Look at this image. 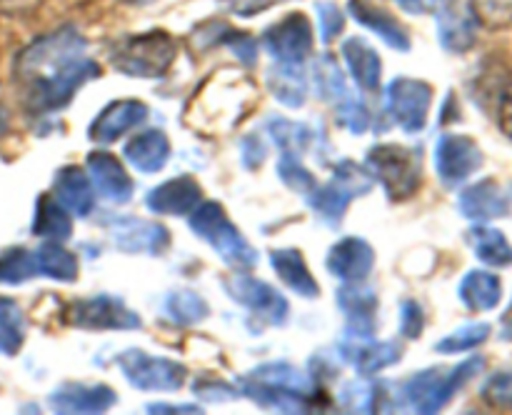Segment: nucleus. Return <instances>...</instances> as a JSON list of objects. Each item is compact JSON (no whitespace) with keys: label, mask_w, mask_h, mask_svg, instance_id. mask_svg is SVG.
<instances>
[{"label":"nucleus","mask_w":512,"mask_h":415,"mask_svg":"<svg viewBox=\"0 0 512 415\" xmlns=\"http://www.w3.org/2000/svg\"><path fill=\"white\" fill-rule=\"evenodd\" d=\"M315 10H318L320 40H323V43H333V40L340 38L345 30L343 10L335 3H330V0H318V3H315Z\"/></svg>","instance_id":"79ce46f5"},{"label":"nucleus","mask_w":512,"mask_h":415,"mask_svg":"<svg viewBox=\"0 0 512 415\" xmlns=\"http://www.w3.org/2000/svg\"><path fill=\"white\" fill-rule=\"evenodd\" d=\"M148 118V105L140 103V100H115L108 103L98 113V118L90 123V140L100 145H108L113 140H118L120 135L128 133L130 128L140 125Z\"/></svg>","instance_id":"aec40b11"},{"label":"nucleus","mask_w":512,"mask_h":415,"mask_svg":"<svg viewBox=\"0 0 512 415\" xmlns=\"http://www.w3.org/2000/svg\"><path fill=\"white\" fill-rule=\"evenodd\" d=\"M310 375L290 363H263L240 378V390L263 408L305 413L318 403V388Z\"/></svg>","instance_id":"f03ea898"},{"label":"nucleus","mask_w":512,"mask_h":415,"mask_svg":"<svg viewBox=\"0 0 512 415\" xmlns=\"http://www.w3.org/2000/svg\"><path fill=\"white\" fill-rule=\"evenodd\" d=\"M488 338H490L488 323H468V325H463V328L455 330V333H450L448 338L440 340V343L435 345V350L443 355L465 353V350L483 345Z\"/></svg>","instance_id":"4c0bfd02"},{"label":"nucleus","mask_w":512,"mask_h":415,"mask_svg":"<svg viewBox=\"0 0 512 415\" xmlns=\"http://www.w3.org/2000/svg\"><path fill=\"white\" fill-rule=\"evenodd\" d=\"M85 50L88 43L73 25H63L25 45L13 68L25 108L53 113L65 108L88 80L98 78V63Z\"/></svg>","instance_id":"f257e3e1"},{"label":"nucleus","mask_w":512,"mask_h":415,"mask_svg":"<svg viewBox=\"0 0 512 415\" xmlns=\"http://www.w3.org/2000/svg\"><path fill=\"white\" fill-rule=\"evenodd\" d=\"M270 263H273V270L278 273V278L288 285L290 290H295L303 298H318L320 288L318 280L313 278L310 268L305 265L300 250L293 248H278L270 253Z\"/></svg>","instance_id":"bb28decb"},{"label":"nucleus","mask_w":512,"mask_h":415,"mask_svg":"<svg viewBox=\"0 0 512 415\" xmlns=\"http://www.w3.org/2000/svg\"><path fill=\"white\" fill-rule=\"evenodd\" d=\"M373 175L368 173V168H360L353 160H340L335 165V173L330 178V183L315 185L313 193H308L310 208L330 225H338L343 220L348 203L353 198L370 193L373 188Z\"/></svg>","instance_id":"0eeeda50"},{"label":"nucleus","mask_w":512,"mask_h":415,"mask_svg":"<svg viewBox=\"0 0 512 415\" xmlns=\"http://www.w3.org/2000/svg\"><path fill=\"white\" fill-rule=\"evenodd\" d=\"M225 290L235 303L248 308L258 318H263L270 325H283L288 318V300L273 288V285L263 283V280L248 278V275H238V278L225 280Z\"/></svg>","instance_id":"4468645a"},{"label":"nucleus","mask_w":512,"mask_h":415,"mask_svg":"<svg viewBox=\"0 0 512 415\" xmlns=\"http://www.w3.org/2000/svg\"><path fill=\"white\" fill-rule=\"evenodd\" d=\"M265 158V148L260 145V140L255 138V135H248V138L243 140V160L248 168H255V165L263 163Z\"/></svg>","instance_id":"3c124183"},{"label":"nucleus","mask_w":512,"mask_h":415,"mask_svg":"<svg viewBox=\"0 0 512 415\" xmlns=\"http://www.w3.org/2000/svg\"><path fill=\"white\" fill-rule=\"evenodd\" d=\"M148 413H203L198 405H168V403H150Z\"/></svg>","instance_id":"864d4df0"},{"label":"nucleus","mask_w":512,"mask_h":415,"mask_svg":"<svg viewBox=\"0 0 512 415\" xmlns=\"http://www.w3.org/2000/svg\"><path fill=\"white\" fill-rule=\"evenodd\" d=\"M115 403H118V393L105 383H63L50 393V405L55 413H105Z\"/></svg>","instance_id":"f3484780"},{"label":"nucleus","mask_w":512,"mask_h":415,"mask_svg":"<svg viewBox=\"0 0 512 415\" xmlns=\"http://www.w3.org/2000/svg\"><path fill=\"white\" fill-rule=\"evenodd\" d=\"M278 175L280 180H283L288 188L298 190V193H313L315 190V175L310 173L308 168H305L303 163H300V158L295 153H290V150H285L283 158H280L278 163Z\"/></svg>","instance_id":"58836bf2"},{"label":"nucleus","mask_w":512,"mask_h":415,"mask_svg":"<svg viewBox=\"0 0 512 415\" xmlns=\"http://www.w3.org/2000/svg\"><path fill=\"white\" fill-rule=\"evenodd\" d=\"M90 183L110 203H128L133 198V180L118 158L108 150H93L88 155Z\"/></svg>","instance_id":"6ab92c4d"},{"label":"nucleus","mask_w":512,"mask_h":415,"mask_svg":"<svg viewBox=\"0 0 512 415\" xmlns=\"http://www.w3.org/2000/svg\"><path fill=\"white\" fill-rule=\"evenodd\" d=\"M203 200L200 193V185L195 183L188 175H180V178L165 180V183L155 185L148 193L145 203L153 213L160 215H185L193 213L198 208V203Z\"/></svg>","instance_id":"412c9836"},{"label":"nucleus","mask_w":512,"mask_h":415,"mask_svg":"<svg viewBox=\"0 0 512 415\" xmlns=\"http://www.w3.org/2000/svg\"><path fill=\"white\" fill-rule=\"evenodd\" d=\"M343 58L348 63L350 75L363 90H378L383 65H380L378 50L370 48L368 40L348 38L343 45Z\"/></svg>","instance_id":"c85d7f7f"},{"label":"nucleus","mask_w":512,"mask_h":415,"mask_svg":"<svg viewBox=\"0 0 512 415\" xmlns=\"http://www.w3.org/2000/svg\"><path fill=\"white\" fill-rule=\"evenodd\" d=\"M5 130H8V110H5L3 105H0V138H3V135H5Z\"/></svg>","instance_id":"5fc2aeb1"},{"label":"nucleus","mask_w":512,"mask_h":415,"mask_svg":"<svg viewBox=\"0 0 512 415\" xmlns=\"http://www.w3.org/2000/svg\"><path fill=\"white\" fill-rule=\"evenodd\" d=\"M178 58V43L165 30L125 35L110 45V63L133 78H160Z\"/></svg>","instance_id":"7ed1b4c3"},{"label":"nucleus","mask_w":512,"mask_h":415,"mask_svg":"<svg viewBox=\"0 0 512 415\" xmlns=\"http://www.w3.org/2000/svg\"><path fill=\"white\" fill-rule=\"evenodd\" d=\"M435 18H438V38L445 50L465 53L473 48L480 28L475 0H438Z\"/></svg>","instance_id":"9b49d317"},{"label":"nucleus","mask_w":512,"mask_h":415,"mask_svg":"<svg viewBox=\"0 0 512 415\" xmlns=\"http://www.w3.org/2000/svg\"><path fill=\"white\" fill-rule=\"evenodd\" d=\"M33 233L48 240H68L73 233V215L55 200V195H40L35 205Z\"/></svg>","instance_id":"7c9ffc66"},{"label":"nucleus","mask_w":512,"mask_h":415,"mask_svg":"<svg viewBox=\"0 0 512 415\" xmlns=\"http://www.w3.org/2000/svg\"><path fill=\"white\" fill-rule=\"evenodd\" d=\"M120 3H128V5H150L155 0H120Z\"/></svg>","instance_id":"6e6d98bb"},{"label":"nucleus","mask_w":512,"mask_h":415,"mask_svg":"<svg viewBox=\"0 0 512 415\" xmlns=\"http://www.w3.org/2000/svg\"><path fill=\"white\" fill-rule=\"evenodd\" d=\"M268 130L270 135H273L275 143H278L283 150L295 148V145H298V148H305L310 138V130L305 128L303 123H293V120H285V118H270Z\"/></svg>","instance_id":"a19ab883"},{"label":"nucleus","mask_w":512,"mask_h":415,"mask_svg":"<svg viewBox=\"0 0 512 415\" xmlns=\"http://www.w3.org/2000/svg\"><path fill=\"white\" fill-rule=\"evenodd\" d=\"M38 275L35 253L25 248H10L0 255V283L18 285Z\"/></svg>","instance_id":"e433bc0d"},{"label":"nucleus","mask_w":512,"mask_h":415,"mask_svg":"<svg viewBox=\"0 0 512 415\" xmlns=\"http://www.w3.org/2000/svg\"><path fill=\"white\" fill-rule=\"evenodd\" d=\"M338 305L348 315L350 333L373 335L375 310H378V295L360 283H348L338 290Z\"/></svg>","instance_id":"393cba45"},{"label":"nucleus","mask_w":512,"mask_h":415,"mask_svg":"<svg viewBox=\"0 0 512 415\" xmlns=\"http://www.w3.org/2000/svg\"><path fill=\"white\" fill-rule=\"evenodd\" d=\"M423 325H425V313L423 308H420V303H415V300H405V303L400 305V333H403L405 338L415 340L423 335Z\"/></svg>","instance_id":"de8ad7c7"},{"label":"nucleus","mask_w":512,"mask_h":415,"mask_svg":"<svg viewBox=\"0 0 512 415\" xmlns=\"http://www.w3.org/2000/svg\"><path fill=\"white\" fill-rule=\"evenodd\" d=\"M375 265V250L368 240L350 238L338 240L328 253V270L343 283H363Z\"/></svg>","instance_id":"a211bd4d"},{"label":"nucleus","mask_w":512,"mask_h":415,"mask_svg":"<svg viewBox=\"0 0 512 415\" xmlns=\"http://www.w3.org/2000/svg\"><path fill=\"white\" fill-rule=\"evenodd\" d=\"M190 230L203 238L230 268L250 270L258 263V253L253 245L243 238L238 228L230 223L220 203H198L190 213Z\"/></svg>","instance_id":"20e7f679"},{"label":"nucleus","mask_w":512,"mask_h":415,"mask_svg":"<svg viewBox=\"0 0 512 415\" xmlns=\"http://www.w3.org/2000/svg\"><path fill=\"white\" fill-rule=\"evenodd\" d=\"M348 13L360 25L373 30L378 38H383L390 48L403 50V53L410 50V35L405 25L395 15H390L388 10L380 8L378 3H373V0H348Z\"/></svg>","instance_id":"5701e85b"},{"label":"nucleus","mask_w":512,"mask_h":415,"mask_svg":"<svg viewBox=\"0 0 512 415\" xmlns=\"http://www.w3.org/2000/svg\"><path fill=\"white\" fill-rule=\"evenodd\" d=\"M125 158L140 173H158L170 158V140L163 130H143L125 145Z\"/></svg>","instance_id":"a878e982"},{"label":"nucleus","mask_w":512,"mask_h":415,"mask_svg":"<svg viewBox=\"0 0 512 415\" xmlns=\"http://www.w3.org/2000/svg\"><path fill=\"white\" fill-rule=\"evenodd\" d=\"M265 83L273 98L285 108H303L308 98V80L300 70V63H278L265 73Z\"/></svg>","instance_id":"cd10ccee"},{"label":"nucleus","mask_w":512,"mask_h":415,"mask_svg":"<svg viewBox=\"0 0 512 415\" xmlns=\"http://www.w3.org/2000/svg\"><path fill=\"white\" fill-rule=\"evenodd\" d=\"M65 323L88 330H133L140 328V315L115 295L73 300L65 310Z\"/></svg>","instance_id":"6e6552de"},{"label":"nucleus","mask_w":512,"mask_h":415,"mask_svg":"<svg viewBox=\"0 0 512 415\" xmlns=\"http://www.w3.org/2000/svg\"><path fill=\"white\" fill-rule=\"evenodd\" d=\"M388 110L395 123L405 133H420L428 123L430 103H433V88L425 80L415 78H395L388 85Z\"/></svg>","instance_id":"9d476101"},{"label":"nucleus","mask_w":512,"mask_h":415,"mask_svg":"<svg viewBox=\"0 0 512 415\" xmlns=\"http://www.w3.org/2000/svg\"><path fill=\"white\" fill-rule=\"evenodd\" d=\"M485 403L493 408H512V370H500V373L490 375L488 383L483 385Z\"/></svg>","instance_id":"37998d69"},{"label":"nucleus","mask_w":512,"mask_h":415,"mask_svg":"<svg viewBox=\"0 0 512 415\" xmlns=\"http://www.w3.org/2000/svg\"><path fill=\"white\" fill-rule=\"evenodd\" d=\"M498 123H500V130H503V133L512 140V83L503 90V95H500Z\"/></svg>","instance_id":"8fccbe9b"},{"label":"nucleus","mask_w":512,"mask_h":415,"mask_svg":"<svg viewBox=\"0 0 512 415\" xmlns=\"http://www.w3.org/2000/svg\"><path fill=\"white\" fill-rule=\"evenodd\" d=\"M368 173L385 188L390 200H408L420 188V153L400 143H380L368 150Z\"/></svg>","instance_id":"423d86ee"},{"label":"nucleus","mask_w":512,"mask_h":415,"mask_svg":"<svg viewBox=\"0 0 512 415\" xmlns=\"http://www.w3.org/2000/svg\"><path fill=\"white\" fill-rule=\"evenodd\" d=\"M163 310L180 328H188V325H195L203 318H208V303L198 293H193V290H175V293H170L165 298Z\"/></svg>","instance_id":"72a5a7b5"},{"label":"nucleus","mask_w":512,"mask_h":415,"mask_svg":"<svg viewBox=\"0 0 512 415\" xmlns=\"http://www.w3.org/2000/svg\"><path fill=\"white\" fill-rule=\"evenodd\" d=\"M118 365L130 385L138 390H178L185 383L183 363H175L160 355H148L143 350H125L118 355Z\"/></svg>","instance_id":"1a4fd4ad"},{"label":"nucleus","mask_w":512,"mask_h":415,"mask_svg":"<svg viewBox=\"0 0 512 415\" xmlns=\"http://www.w3.org/2000/svg\"><path fill=\"white\" fill-rule=\"evenodd\" d=\"M223 45H228L230 50L235 53V58L245 65V68H253L258 63V43H255L253 35L248 33H238V30H230L225 33Z\"/></svg>","instance_id":"49530a36"},{"label":"nucleus","mask_w":512,"mask_h":415,"mask_svg":"<svg viewBox=\"0 0 512 415\" xmlns=\"http://www.w3.org/2000/svg\"><path fill=\"white\" fill-rule=\"evenodd\" d=\"M263 45L278 63H303L313 50V25L303 13H290L265 30Z\"/></svg>","instance_id":"ddd939ff"},{"label":"nucleus","mask_w":512,"mask_h":415,"mask_svg":"<svg viewBox=\"0 0 512 415\" xmlns=\"http://www.w3.org/2000/svg\"><path fill=\"white\" fill-rule=\"evenodd\" d=\"M53 195L70 215L75 218H85L90 210L95 208V190L85 170L75 168V165H65L55 173Z\"/></svg>","instance_id":"b1692460"},{"label":"nucleus","mask_w":512,"mask_h":415,"mask_svg":"<svg viewBox=\"0 0 512 415\" xmlns=\"http://www.w3.org/2000/svg\"><path fill=\"white\" fill-rule=\"evenodd\" d=\"M503 298V283L488 270H470L460 283V300L470 310H493Z\"/></svg>","instance_id":"c756f323"},{"label":"nucleus","mask_w":512,"mask_h":415,"mask_svg":"<svg viewBox=\"0 0 512 415\" xmlns=\"http://www.w3.org/2000/svg\"><path fill=\"white\" fill-rule=\"evenodd\" d=\"M223 3L230 13L240 15V18H253V15L263 13V10L280 3V0H223Z\"/></svg>","instance_id":"09e8293b"},{"label":"nucleus","mask_w":512,"mask_h":415,"mask_svg":"<svg viewBox=\"0 0 512 415\" xmlns=\"http://www.w3.org/2000/svg\"><path fill=\"white\" fill-rule=\"evenodd\" d=\"M483 363V358H470L453 370H420L403 385V400L415 413H438L470 378L480 373Z\"/></svg>","instance_id":"39448f33"},{"label":"nucleus","mask_w":512,"mask_h":415,"mask_svg":"<svg viewBox=\"0 0 512 415\" xmlns=\"http://www.w3.org/2000/svg\"><path fill=\"white\" fill-rule=\"evenodd\" d=\"M512 193L495 180H480L460 195V213L470 220H495L510 213Z\"/></svg>","instance_id":"4be33fe9"},{"label":"nucleus","mask_w":512,"mask_h":415,"mask_svg":"<svg viewBox=\"0 0 512 415\" xmlns=\"http://www.w3.org/2000/svg\"><path fill=\"white\" fill-rule=\"evenodd\" d=\"M335 115H338L340 125L355 135H363L365 130L370 128V113L368 108H365V103L350 98V95H343V98L335 103Z\"/></svg>","instance_id":"ea45409f"},{"label":"nucleus","mask_w":512,"mask_h":415,"mask_svg":"<svg viewBox=\"0 0 512 415\" xmlns=\"http://www.w3.org/2000/svg\"><path fill=\"white\" fill-rule=\"evenodd\" d=\"M313 80H315V88H318L320 98L338 103L343 95H348V90H345V75H343V70H340V65L335 63L333 55L325 53L315 60Z\"/></svg>","instance_id":"c9c22d12"},{"label":"nucleus","mask_w":512,"mask_h":415,"mask_svg":"<svg viewBox=\"0 0 512 415\" xmlns=\"http://www.w3.org/2000/svg\"><path fill=\"white\" fill-rule=\"evenodd\" d=\"M480 23L490 28H505L512 23V0H475Z\"/></svg>","instance_id":"a18cd8bd"},{"label":"nucleus","mask_w":512,"mask_h":415,"mask_svg":"<svg viewBox=\"0 0 512 415\" xmlns=\"http://www.w3.org/2000/svg\"><path fill=\"white\" fill-rule=\"evenodd\" d=\"M480 165H483V150L468 135L448 133L435 145V168L448 188L465 183L475 170H480Z\"/></svg>","instance_id":"f8f14e48"},{"label":"nucleus","mask_w":512,"mask_h":415,"mask_svg":"<svg viewBox=\"0 0 512 415\" xmlns=\"http://www.w3.org/2000/svg\"><path fill=\"white\" fill-rule=\"evenodd\" d=\"M193 393L198 395V398L208 400V403H213V400L215 403H228V400L238 398V390H235L233 385H228L220 378H210V375H200V378H195Z\"/></svg>","instance_id":"c03bdc74"},{"label":"nucleus","mask_w":512,"mask_h":415,"mask_svg":"<svg viewBox=\"0 0 512 415\" xmlns=\"http://www.w3.org/2000/svg\"><path fill=\"white\" fill-rule=\"evenodd\" d=\"M35 263H38V273L60 283H73L78 278V258L65 245H60V240H48L40 245L35 250Z\"/></svg>","instance_id":"2f4dec72"},{"label":"nucleus","mask_w":512,"mask_h":415,"mask_svg":"<svg viewBox=\"0 0 512 415\" xmlns=\"http://www.w3.org/2000/svg\"><path fill=\"white\" fill-rule=\"evenodd\" d=\"M470 245H473L475 255L485 265H495V268H508V265H512V245L498 228L475 225L470 230Z\"/></svg>","instance_id":"473e14b6"},{"label":"nucleus","mask_w":512,"mask_h":415,"mask_svg":"<svg viewBox=\"0 0 512 415\" xmlns=\"http://www.w3.org/2000/svg\"><path fill=\"white\" fill-rule=\"evenodd\" d=\"M405 13L410 15H425V13H433L438 0H395Z\"/></svg>","instance_id":"603ef678"},{"label":"nucleus","mask_w":512,"mask_h":415,"mask_svg":"<svg viewBox=\"0 0 512 415\" xmlns=\"http://www.w3.org/2000/svg\"><path fill=\"white\" fill-rule=\"evenodd\" d=\"M340 355L360 375L380 373L403 358V345L395 340H373V335H350L340 343Z\"/></svg>","instance_id":"2eb2a0df"},{"label":"nucleus","mask_w":512,"mask_h":415,"mask_svg":"<svg viewBox=\"0 0 512 415\" xmlns=\"http://www.w3.org/2000/svg\"><path fill=\"white\" fill-rule=\"evenodd\" d=\"M25 338V318L18 303L10 298H0V353L15 355Z\"/></svg>","instance_id":"f704fd0d"},{"label":"nucleus","mask_w":512,"mask_h":415,"mask_svg":"<svg viewBox=\"0 0 512 415\" xmlns=\"http://www.w3.org/2000/svg\"><path fill=\"white\" fill-rule=\"evenodd\" d=\"M115 245L125 253L160 255L168 250L170 233L160 223H148L140 218H118L110 225Z\"/></svg>","instance_id":"dca6fc26"}]
</instances>
